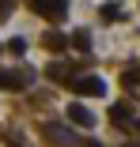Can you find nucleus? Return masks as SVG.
Instances as JSON below:
<instances>
[{
    "label": "nucleus",
    "mask_w": 140,
    "mask_h": 147,
    "mask_svg": "<svg viewBox=\"0 0 140 147\" xmlns=\"http://www.w3.org/2000/svg\"><path fill=\"white\" fill-rule=\"evenodd\" d=\"M68 87H72L76 94H87V98H102V94H106V83H102L99 76H76Z\"/></svg>",
    "instance_id": "f257e3e1"
},
{
    "label": "nucleus",
    "mask_w": 140,
    "mask_h": 147,
    "mask_svg": "<svg viewBox=\"0 0 140 147\" xmlns=\"http://www.w3.org/2000/svg\"><path fill=\"white\" fill-rule=\"evenodd\" d=\"M27 4H31V11H38L42 19H61L65 11H68V0H27Z\"/></svg>",
    "instance_id": "f03ea898"
},
{
    "label": "nucleus",
    "mask_w": 140,
    "mask_h": 147,
    "mask_svg": "<svg viewBox=\"0 0 140 147\" xmlns=\"http://www.w3.org/2000/svg\"><path fill=\"white\" fill-rule=\"evenodd\" d=\"M65 113H68V121H72V125H80V128H91V125H95V113H91L87 106H80V102H72Z\"/></svg>",
    "instance_id": "7ed1b4c3"
},
{
    "label": "nucleus",
    "mask_w": 140,
    "mask_h": 147,
    "mask_svg": "<svg viewBox=\"0 0 140 147\" xmlns=\"http://www.w3.org/2000/svg\"><path fill=\"white\" fill-rule=\"evenodd\" d=\"M27 83H31L27 72H0V87H8V91H23Z\"/></svg>",
    "instance_id": "20e7f679"
},
{
    "label": "nucleus",
    "mask_w": 140,
    "mask_h": 147,
    "mask_svg": "<svg viewBox=\"0 0 140 147\" xmlns=\"http://www.w3.org/2000/svg\"><path fill=\"white\" fill-rule=\"evenodd\" d=\"M42 42H46V49H53V53H65V49L72 45V38H65V34H57V30H49Z\"/></svg>",
    "instance_id": "39448f33"
},
{
    "label": "nucleus",
    "mask_w": 140,
    "mask_h": 147,
    "mask_svg": "<svg viewBox=\"0 0 140 147\" xmlns=\"http://www.w3.org/2000/svg\"><path fill=\"white\" fill-rule=\"evenodd\" d=\"M110 121H114V125H121V128H129V125H133V113H129V106H125V102H118L114 109H110Z\"/></svg>",
    "instance_id": "423d86ee"
},
{
    "label": "nucleus",
    "mask_w": 140,
    "mask_h": 147,
    "mask_svg": "<svg viewBox=\"0 0 140 147\" xmlns=\"http://www.w3.org/2000/svg\"><path fill=\"white\" fill-rule=\"evenodd\" d=\"M46 76H49V79H76V76H72V64H61V61H57V64H49Z\"/></svg>",
    "instance_id": "0eeeda50"
},
{
    "label": "nucleus",
    "mask_w": 140,
    "mask_h": 147,
    "mask_svg": "<svg viewBox=\"0 0 140 147\" xmlns=\"http://www.w3.org/2000/svg\"><path fill=\"white\" fill-rule=\"evenodd\" d=\"M99 15H102V19H121L125 11H121V4H102V8H99Z\"/></svg>",
    "instance_id": "6e6552de"
},
{
    "label": "nucleus",
    "mask_w": 140,
    "mask_h": 147,
    "mask_svg": "<svg viewBox=\"0 0 140 147\" xmlns=\"http://www.w3.org/2000/svg\"><path fill=\"white\" fill-rule=\"evenodd\" d=\"M72 45L87 53V45H91V34H87V30H76V34H72Z\"/></svg>",
    "instance_id": "1a4fd4ad"
},
{
    "label": "nucleus",
    "mask_w": 140,
    "mask_h": 147,
    "mask_svg": "<svg viewBox=\"0 0 140 147\" xmlns=\"http://www.w3.org/2000/svg\"><path fill=\"white\" fill-rule=\"evenodd\" d=\"M121 83H125V87H136V83H140V68H129V72L121 76Z\"/></svg>",
    "instance_id": "9d476101"
},
{
    "label": "nucleus",
    "mask_w": 140,
    "mask_h": 147,
    "mask_svg": "<svg viewBox=\"0 0 140 147\" xmlns=\"http://www.w3.org/2000/svg\"><path fill=\"white\" fill-rule=\"evenodd\" d=\"M8 49H12V53H19V57H23V53H27V42H23V38H12V42H8Z\"/></svg>",
    "instance_id": "9b49d317"
},
{
    "label": "nucleus",
    "mask_w": 140,
    "mask_h": 147,
    "mask_svg": "<svg viewBox=\"0 0 140 147\" xmlns=\"http://www.w3.org/2000/svg\"><path fill=\"white\" fill-rule=\"evenodd\" d=\"M12 8H15V0H0V19H8V15H12Z\"/></svg>",
    "instance_id": "f8f14e48"
},
{
    "label": "nucleus",
    "mask_w": 140,
    "mask_h": 147,
    "mask_svg": "<svg viewBox=\"0 0 140 147\" xmlns=\"http://www.w3.org/2000/svg\"><path fill=\"white\" fill-rule=\"evenodd\" d=\"M83 147H102V143H99V140H91V143H83Z\"/></svg>",
    "instance_id": "ddd939ff"
},
{
    "label": "nucleus",
    "mask_w": 140,
    "mask_h": 147,
    "mask_svg": "<svg viewBox=\"0 0 140 147\" xmlns=\"http://www.w3.org/2000/svg\"><path fill=\"white\" fill-rule=\"evenodd\" d=\"M125 147H136V143H125Z\"/></svg>",
    "instance_id": "4468645a"
},
{
    "label": "nucleus",
    "mask_w": 140,
    "mask_h": 147,
    "mask_svg": "<svg viewBox=\"0 0 140 147\" xmlns=\"http://www.w3.org/2000/svg\"><path fill=\"white\" fill-rule=\"evenodd\" d=\"M0 49H4V45H0Z\"/></svg>",
    "instance_id": "2eb2a0df"
}]
</instances>
